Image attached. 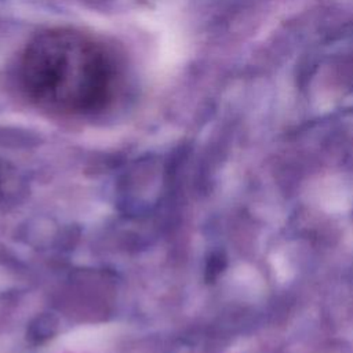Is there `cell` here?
<instances>
[{
  "mask_svg": "<svg viewBox=\"0 0 353 353\" xmlns=\"http://www.w3.org/2000/svg\"><path fill=\"white\" fill-rule=\"evenodd\" d=\"M18 81L37 106L65 114L101 110L112 99L117 63L112 51L72 28L36 34L18 62Z\"/></svg>",
  "mask_w": 353,
  "mask_h": 353,
  "instance_id": "cell-1",
  "label": "cell"
},
{
  "mask_svg": "<svg viewBox=\"0 0 353 353\" xmlns=\"http://www.w3.org/2000/svg\"><path fill=\"white\" fill-rule=\"evenodd\" d=\"M55 327L57 324L52 317H48V316L37 317L34 323L30 324L28 336L29 339H34V342H41L47 339L50 335H52V332L55 331Z\"/></svg>",
  "mask_w": 353,
  "mask_h": 353,
  "instance_id": "cell-2",
  "label": "cell"
},
{
  "mask_svg": "<svg viewBox=\"0 0 353 353\" xmlns=\"http://www.w3.org/2000/svg\"><path fill=\"white\" fill-rule=\"evenodd\" d=\"M222 268H223L222 259L218 255H214L207 263V279H214L221 272Z\"/></svg>",
  "mask_w": 353,
  "mask_h": 353,
  "instance_id": "cell-3",
  "label": "cell"
}]
</instances>
